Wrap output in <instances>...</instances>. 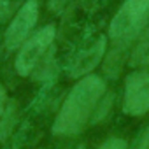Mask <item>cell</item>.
Here are the masks:
<instances>
[{
	"instance_id": "obj_1",
	"label": "cell",
	"mask_w": 149,
	"mask_h": 149,
	"mask_svg": "<svg viewBox=\"0 0 149 149\" xmlns=\"http://www.w3.org/2000/svg\"><path fill=\"white\" fill-rule=\"evenodd\" d=\"M105 91V84L98 76H86L72 88L65 98L53 132L56 135H76L91 119L100 97Z\"/></svg>"
},
{
	"instance_id": "obj_2",
	"label": "cell",
	"mask_w": 149,
	"mask_h": 149,
	"mask_svg": "<svg viewBox=\"0 0 149 149\" xmlns=\"http://www.w3.org/2000/svg\"><path fill=\"white\" fill-rule=\"evenodd\" d=\"M149 23V0H125L109 26V37L116 44H128Z\"/></svg>"
},
{
	"instance_id": "obj_3",
	"label": "cell",
	"mask_w": 149,
	"mask_h": 149,
	"mask_svg": "<svg viewBox=\"0 0 149 149\" xmlns=\"http://www.w3.org/2000/svg\"><path fill=\"white\" fill-rule=\"evenodd\" d=\"M53 40H54V26L47 25L23 42L16 56V70L19 76H28L33 70V67L37 65V61L40 60V56L46 53V49L51 46Z\"/></svg>"
},
{
	"instance_id": "obj_4",
	"label": "cell",
	"mask_w": 149,
	"mask_h": 149,
	"mask_svg": "<svg viewBox=\"0 0 149 149\" xmlns=\"http://www.w3.org/2000/svg\"><path fill=\"white\" fill-rule=\"evenodd\" d=\"M123 111L130 116H144L149 111V70L133 72L126 77Z\"/></svg>"
},
{
	"instance_id": "obj_5",
	"label": "cell",
	"mask_w": 149,
	"mask_h": 149,
	"mask_svg": "<svg viewBox=\"0 0 149 149\" xmlns=\"http://www.w3.org/2000/svg\"><path fill=\"white\" fill-rule=\"evenodd\" d=\"M37 18H39V2L37 0H26L7 28L6 44L9 49H16L19 46H23L30 30L37 23Z\"/></svg>"
},
{
	"instance_id": "obj_6",
	"label": "cell",
	"mask_w": 149,
	"mask_h": 149,
	"mask_svg": "<svg viewBox=\"0 0 149 149\" xmlns=\"http://www.w3.org/2000/svg\"><path fill=\"white\" fill-rule=\"evenodd\" d=\"M104 51H105V39L98 37L97 42H93L91 46L81 49L76 56H74V60L68 65V76L70 77H79V76L88 74L90 70H93L98 65V61L102 60Z\"/></svg>"
},
{
	"instance_id": "obj_7",
	"label": "cell",
	"mask_w": 149,
	"mask_h": 149,
	"mask_svg": "<svg viewBox=\"0 0 149 149\" xmlns=\"http://www.w3.org/2000/svg\"><path fill=\"white\" fill-rule=\"evenodd\" d=\"M130 63H132V65H144V63H149V28H147L146 35L142 37V40L139 42V46L133 49Z\"/></svg>"
},
{
	"instance_id": "obj_8",
	"label": "cell",
	"mask_w": 149,
	"mask_h": 149,
	"mask_svg": "<svg viewBox=\"0 0 149 149\" xmlns=\"http://www.w3.org/2000/svg\"><path fill=\"white\" fill-rule=\"evenodd\" d=\"M16 123V105L11 104L9 109L0 118V142H2L13 130V125Z\"/></svg>"
},
{
	"instance_id": "obj_9",
	"label": "cell",
	"mask_w": 149,
	"mask_h": 149,
	"mask_svg": "<svg viewBox=\"0 0 149 149\" xmlns=\"http://www.w3.org/2000/svg\"><path fill=\"white\" fill-rule=\"evenodd\" d=\"M98 149H126V140L118 139V137H112V139L105 140Z\"/></svg>"
},
{
	"instance_id": "obj_10",
	"label": "cell",
	"mask_w": 149,
	"mask_h": 149,
	"mask_svg": "<svg viewBox=\"0 0 149 149\" xmlns=\"http://www.w3.org/2000/svg\"><path fill=\"white\" fill-rule=\"evenodd\" d=\"M14 9V2L13 0H0V21H4L9 18V14Z\"/></svg>"
},
{
	"instance_id": "obj_11",
	"label": "cell",
	"mask_w": 149,
	"mask_h": 149,
	"mask_svg": "<svg viewBox=\"0 0 149 149\" xmlns=\"http://www.w3.org/2000/svg\"><path fill=\"white\" fill-rule=\"evenodd\" d=\"M137 149H149V126H147V130H146V133H144V137H142Z\"/></svg>"
},
{
	"instance_id": "obj_12",
	"label": "cell",
	"mask_w": 149,
	"mask_h": 149,
	"mask_svg": "<svg viewBox=\"0 0 149 149\" xmlns=\"http://www.w3.org/2000/svg\"><path fill=\"white\" fill-rule=\"evenodd\" d=\"M4 104H6V90L2 88V84H0V118L4 114Z\"/></svg>"
},
{
	"instance_id": "obj_13",
	"label": "cell",
	"mask_w": 149,
	"mask_h": 149,
	"mask_svg": "<svg viewBox=\"0 0 149 149\" xmlns=\"http://www.w3.org/2000/svg\"><path fill=\"white\" fill-rule=\"evenodd\" d=\"M77 149H84V147H83V146H79V147H77Z\"/></svg>"
}]
</instances>
